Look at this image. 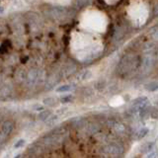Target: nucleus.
I'll use <instances>...</instances> for the list:
<instances>
[{
    "label": "nucleus",
    "instance_id": "obj_1",
    "mask_svg": "<svg viewBox=\"0 0 158 158\" xmlns=\"http://www.w3.org/2000/svg\"><path fill=\"white\" fill-rule=\"evenodd\" d=\"M103 152L112 156H120L123 152V146L120 144V143L112 142L110 144L105 145L103 147Z\"/></svg>",
    "mask_w": 158,
    "mask_h": 158
},
{
    "label": "nucleus",
    "instance_id": "obj_2",
    "mask_svg": "<svg viewBox=\"0 0 158 158\" xmlns=\"http://www.w3.org/2000/svg\"><path fill=\"white\" fill-rule=\"evenodd\" d=\"M108 126L115 131L118 135H123L127 133V127L121 122H116L115 120H110L108 122Z\"/></svg>",
    "mask_w": 158,
    "mask_h": 158
},
{
    "label": "nucleus",
    "instance_id": "obj_3",
    "mask_svg": "<svg viewBox=\"0 0 158 158\" xmlns=\"http://www.w3.org/2000/svg\"><path fill=\"white\" fill-rule=\"evenodd\" d=\"M38 77H39V70L37 69H31L29 70V72L27 73V77H26V83L28 85H33L37 82L38 80Z\"/></svg>",
    "mask_w": 158,
    "mask_h": 158
},
{
    "label": "nucleus",
    "instance_id": "obj_4",
    "mask_svg": "<svg viewBox=\"0 0 158 158\" xmlns=\"http://www.w3.org/2000/svg\"><path fill=\"white\" fill-rule=\"evenodd\" d=\"M85 131L88 135H95L99 131H100V126L98 125L97 123H85Z\"/></svg>",
    "mask_w": 158,
    "mask_h": 158
},
{
    "label": "nucleus",
    "instance_id": "obj_5",
    "mask_svg": "<svg viewBox=\"0 0 158 158\" xmlns=\"http://www.w3.org/2000/svg\"><path fill=\"white\" fill-rule=\"evenodd\" d=\"M2 132L4 133V135H10L13 131V128H14V125L11 121H5L3 123H2Z\"/></svg>",
    "mask_w": 158,
    "mask_h": 158
},
{
    "label": "nucleus",
    "instance_id": "obj_6",
    "mask_svg": "<svg viewBox=\"0 0 158 158\" xmlns=\"http://www.w3.org/2000/svg\"><path fill=\"white\" fill-rule=\"evenodd\" d=\"M147 133H148V128L147 127H141V128H139V130H138L135 132V138L136 140H140V139H142V138L147 135Z\"/></svg>",
    "mask_w": 158,
    "mask_h": 158
},
{
    "label": "nucleus",
    "instance_id": "obj_7",
    "mask_svg": "<svg viewBox=\"0 0 158 158\" xmlns=\"http://www.w3.org/2000/svg\"><path fill=\"white\" fill-rule=\"evenodd\" d=\"M57 82H58V77H56V75H52L48 79L46 84V89H52V87L56 86V84Z\"/></svg>",
    "mask_w": 158,
    "mask_h": 158
},
{
    "label": "nucleus",
    "instance_id": "obj_8",
    "mask_svg": "<svg viewBox=\"0 0 158 158\" xmlns=\"http://www.w3.org/2000/svg\"><path fill=\"white\" fill-rule=\"evenodd\" d=\"M43 103L44 104V105L49 106V107H56L57 105V100H56V99L52 98V97H48V98L44 99Z\"/></svg>",
    "mask_w": 158,
    "mask_h": 158
},
{
    "label": "nucleus",
    "instance_id": "obj_9",
    "mask_svg": "<svg viewBox=\"0 0 158 158\" xmlns=\"http://www.w3.org/2000/svg\"><path fill=\"white\" fill-rule=\"evenodd\" d=\"M76 69V66L74 65L73 63L71 64H67V65L63 68V73H64V75H69V74H71L73 73V71Z\"/></svg>",
    "mask_w": 158,
    "mask_h": 158
},
{
    "label": "nucleus",
    "instance_id": "obj_10",
    "mask_svg": "<svg viewBox=\"0 0 158 158\" xmlns=\"http://www.w3.org/2000/svg\"><path fill=\"white\" fill-rule=\"evenodd\" d=\"M52 115V111H49V110H44L43 112H41L39 114V120H41V121H46L48 120V118Z\"/></svg>",
    "mask_w": 158,
    "mask_h": 158
},
{
    "label": "nucleus",
    "instance_id": "obj_11",
    "mask_svg": "<svg viewBox=\"0 0 158 158\" xmlns=\"http://www.w3.org/2000/svg\"><path fill=\"white\" fill-rule=\"evenodd\" d=\"M153 146H154V143L153 142H147L145 144H143L141 146V152L142 153H146V152H149L152 150Z\"/></svg>",
    "mask_w": 158,
    "mask_h": 158
},
{
    "label": "nucleus",
    "instance_id": "obj_12",
    "mask_svg": "<svg viewBox=\"0 0 158 158\" xmlns=\"http://www.w3.org/2000/svg\"><path fill=\"white\" fill-rule=\"evenodd\" d=\"M148 100V99L146 97H138L136 99H135L132 102H131V106H136V105H141V104H143L144 102H146Z\"/></svg>",
    "mask_w": 158,
    "mask_h": 158
},
{
    "label": "nucleus",
    "instance_id": "obj_13",
    "mask_svg": "<svg viewBox=\"0 0 158 158\" xmlns=\"http://www.w3.org/2000/svg\"><path fill=\"white\" fill-rule=\"evenodd\" d=\"M48 121H47V126L48 127H53L54 125H56V121H57V116H52V115H51V116H49L48 118Z\"/></svg>",
    "mask_w": 158,
    "mask_h": 158
},
{
    "label": "nucleus",
    "instance_id": "obj_14",
    "mask_svg": "<svg viewBox=\"0 0 158 158\" xmlns=\"http://www.w3.org/2000/svg\"><path fill=\"white\" fill-rule=\"evenodd\" d=\"M149 114H150L149 109H148L147 107L141 109V110L139 111V116H140V118H142V120H145V118H146L148 116H149Z\"/></svg>",
    "mask_w": 158,
    "mask_h": 158
},
{
    "label": "nucleus",
    "instance_id": "obj_15",
    "mask_svg": "<svg viewBox=\"0 0 158 158\" xmlns=\"http://www.w3.org/2000/svg\"><path fill=\"white\" fill-rule=\"evenodd\" d=\"M85 123H86V122L84 121L83 118H78V120H75L73 122V126L77 128H80V127H84Z\"/></svg>",
    "mask_w": 158,
    "mask_h": 158
},
{
    "label": "nucleus",
    "instance_id": "obj_16",
    "mask_svg": "<svg viewBox=\"0 0 158 158\" xmlns=\"http://www.w3.org/2000/svg\"><path fill=\"white\" fill-rule=\"evenodd\" d=\"M145 88L147 89L148 91H155V90H157V82L156 81H152L149 84L145 85Z\"/></svg>",
    "mask_w": 158,
    "mask_h": 158
},
{
    "label": "nucleus",
    "instance_id": "obj_17",
    "mask_svg": "<svg viewBox=\"0 0 158 158\" xmlns=\"http://www.w3.org/2000/svg\"><path fill=\"white\" fill-rule=\"evenodd\" d=\"M71 85H62L60 87L56 88V92L58 93H61V92H66V91H69L71 90Z\"/></svg>",
    "mask_w": 158,
    "mask_h": 158
},
{
    "label": "nucleus",
    "instance_id": "obj_18",
    "mask_svg": "<svg viewBox=\"0 0 158 158\" xmlns=\"http://www.w3.org/2000/svg\"><path fill=\"white\" fill-rule=\"evenodd\" d=\"M152 65V57H145L144 60H143V67L145 69L149 68Z\"/></svg>",
    "mask_w": 158,
    "mask_h": 158
},
{
    "label": "nucleus",
    "instance_id": "obj_19",
    "mask_svg": "<svg viewBox=\"0 0 158 158\" xmlns=\"http://www.w3.org/2000/svg\"><path fill=\"white\" fill-rule=\"evenodd\" d=\"M65 128L64 127H56V130H54L53 131H52V133L54 135H63L64 132H65Z\"/></svg>",
    "mask_w": 158,
    "mask_h": 158
},
{
    "label": "nucleus",
    "instance_id": "obj_20",
    "mask_svg": "<svg viewBox=\"0 0 158 158\" xmlns=\"http://www.w3.org/2000/svg\"><path fill=\"white\" fill-rule=\"evenodd\" d=\"M73 100V97L71 95H67V96H64L60 99V102L62 104H66V103H69V102H71Z\"/></svg>",
    "mask_w": 158,
    "mask_h": 158
},
{
    "label": "nucleus",
    "instance_id": "obj_21",
    "mask_svg": "<svg viewBox=\"0 0 158 158\" xmlns=\"http://www.w3.org/2000/svg\"><path fill=\"white\" fill-rule=\"evenodd\" d=\"M25 143H26V141H25L24 139H20V140H18L16 143H15V144H14V147H15V148H20V147L24 146Z\"/></svg>",
    "mask_w": 158,
    "mask_h": 158
},
{
    "label": "nucleus",
    "instance_id": "obj_22",
    "mask_svg": "<svg viewBox=\"0 0 158 158\" xmlns=\"http://www.w3.org/2000/svg\"><path fill=\"white\" fill-rule=\"evenodd\" d=\"M150 35H151V37H153V38H157V27L155 26V27H153V28H151V30H150Z\"/></svg>",
    "mask_w": 158,
    "mask_h": 158
},
{
    "label": "nucleus",
    "instance_id": "obj_23",
    "mask_svg": "<svg viewBox=\"0 0 158 158\" xmlns=\"http://www.w3.org/2000/svg\"><path fill=\"white\" fill-rule=\"evenodd\" d=\"M91 72L90 71H86L85 73H84V75L82 76V79L83 80H85V79H87V78H89V77H91Z\"/></svg>",
    "mask_w": 158,
    "mask_h": 158
},
{
    "label": "nucleus",
    "instance_id": "obj_24",
    "mask_svg": "<svg viewBox=\"0 0 158 158\" xmlns=\"http://www.w3.org/2000/svg\"><path fill=\"white\" fill-rule=\"evenodd\" d=\"M35 109H37V110L41 111V110H43V107L42 106H38V107H35Z\"/></svg>",
    "mask_w": 158,
    "mask_h": 158
}]
</instances>
